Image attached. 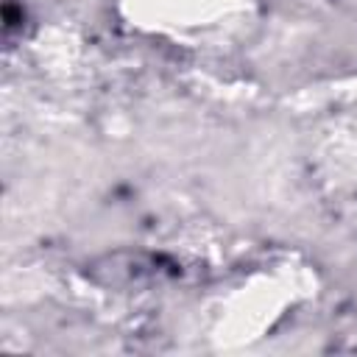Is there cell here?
Instances as JSON below:
<instances>
[{
  "instance_id": "1",
  "label": "cell",
  "mask_w": 357,
  "mask_h": 357,
  "mask_svg": "<svg viewBox=\"0 0 357 357\" xmlns=\"http://www.w3.org/2000/svg\"><path fill=\"white\" fill-rule=\"evenodd\" d=\"M128 17L139 25L170 31V33H190V31H209L220 25L226 17L234 14L240 0H123Z\"/></svg>"
}]
</instances>
